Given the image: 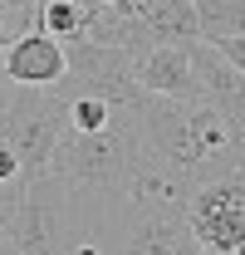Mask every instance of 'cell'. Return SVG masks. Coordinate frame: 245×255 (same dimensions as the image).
<instances>
[{"label":"cell","instance_id":"obj_12","mask_svg":"<svg viewBox=\"0 0 245 255\" xmlns=\"http://www.w3.org/2000/svg\"><path fill=\"white\" fill-rule=\"evenodd\" d=\"M241 162H245V147H241Z\"/></svg>","mask_w":245,"mask_h":255},{"label":"cell","instance_id":"obj_1","mask_svg":"<svg viewBox=\"0 0 245 255\" xmlns=\"http://www.w3.org/2000/svg\"><path fill=\"white\" fill-rule=\"evenodd\" d=\"M127 118L137 128L142 147H152L157 157H167L172 167H182L191 182H206L216 172H236L245 167L241 147H245V128H236L216 103L206 98H162V94H142L132 103H122Z\"/></svg>","mask_w":245,"mask_h":255},{"label":"cell","instance_id":"obj_11","mask_svg":"<svg viewBox=\"0 0 245 255\" xmlns=\"http://www.w3.org/2000/svg\"><path fill=\"white\" fill-rule=\"evenodd\" d=\"M211 44H216L231 64H236V69H245V34H216Z\"/></svg>","mask_w":245,"mask_h":255},{"label":"cell","instance_id":"obj_4","mask_svg":"<svg viewBox=\"0 0 245 255\" xmlns=\"http://www.w3.org/2000/svg\"><path fill=\"white\" fill-rule=\"evenodd\" d=\"M64 132V94L59 89H20L0 108V137L20 152L25 177H44L54 162V142Z\"/></svg>","mask_w":245,"mask_h":255},{"label":"cell","instance_id":"obj_3","mask_svg":"<svg viewBox=\"0 0 245 255\" xmlns=\"http://www.w3.org/2000/svg\"><path fill=\"white\" fill-rule=\"evenodd\" d=\"M186 226L201 255H245V167L196 182L186 196Z\"/></svg>","mask_w":245,"mask_h":255},{"label":"cell","instance_id":"obj_10","mask_svg":"<svg viewBox=\"0 0 245 255\" xmlns=\"http://www.w3.org/2000/svg\"><path fill=\"white\" fill-rule=\"evenodd\" d=\"M15 196H20V182H0V251H5V236H10V211H15Z\"/></svg>","mask_w":245,"mask_h":255},{"label":"cell","instance_id":"obj_8","mask_svg":"<svg viewBox=\"0 0 245 255\" xmlns=\"http://www.w3.org/2000/svg\"><path fill=\"white\" fill-rule=\"evenodd\" d=\"M191 64H196V84H201V98L216 103L236 128H245V69L226 59L206 34L191 39Z\"/></svg>","mask_w":245,"mask_h":255},{"label":"cell","instance_id":"obj_5","mask_svg":"<svg viewBox=\"0 0 245 255\" xmlns=\"http://www.w3.org/2000/svg\"><path fill=\"white\" fill-rule=\"evenodd\" d=\"M69 44V74H64L59 94H98L108 103H132L142 94L137 84V49H122V44H103V39H64Z\"/></svg>","mask_w":245,"mask_h":255},{"label":"cell","instance_id":"obj_6","mask_svg":"<svg viewBox=\"0 0 245 255\" xmlns=\"http://www.w3.org/2000/svg\"><path fill=\"white\" fill-rule=\"evenodd\" d=\"M0 64H5L10 84H20V89H54L69 74V44L44 25H30L0 44Z\"/></svg>","mask_w":245,"mask_h":255},{"label":"cell","instance_id":"obj_2","mask_svg":"<svg viewBox=\"0 0 245 255\" xmlns=\"http://www.w3.org/2000/svg\"><path fill=\"white\" fill-rule=\"evenodd\" d=\"M137 157H142V137H137L132 118H127V108H118V118L108 128H98V132H79V128L64 123L49 172L59 182H69V187H79V191L108 196V191L122 187V177L132 172Z\"/></svg>","mask_w":245,"mask_h":255},{"label":"cell","instance_id":"obj_9","mask_svg":"<svg viewBox=\"0 0 245 255\" xmlns=\"http://www.w3.org/2000/svg\"><path fill=\"white\" fill-rule=\"evenodd\" d=\"M39 25L59 39H79L84 34V5L79 0H39Z\"/></svg>","mask_w":245,"mask_h":255},{"label":"cell","instance_id":"obj_7","mask_svg":"<svg viewBox=\"0 0 245 255\" xmlns=\"http://www.w3.org/2000/svg\"><path fill=\"white\" fill-rule=\"evenodd\" d=\"M137 84L162 98H201L196 64H191V39H162L137 49Z\"/></svg>","mask_w":245,"mask_h":255}]
</instances>
